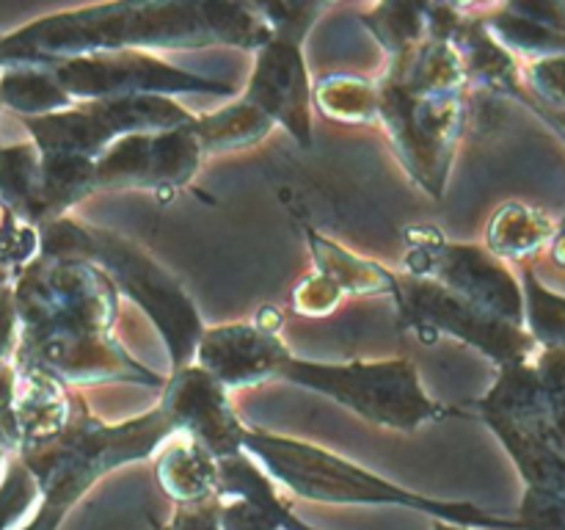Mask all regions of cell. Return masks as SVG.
Returning <instances> with one entry per match:
<instances>
[{"instance_id": "obj_1", "label": "cell", "mask_w": 565, "mask_h": 530, "mask_svg": "<svg viewBox=\"0 0 565 530\" xmlns=\"http://www.w3.org/2000/svg\"><path fill=\"white\" fill-rule=\"evenodd\" d=\"M248 6H105L50 17L22 33L0 39V59L25 64H61L70 55L116 50L130 44H268L265 22L246 14Z\"/></svg>"}, {"instance_id": "obj_2", "label": "cell", "mask_w": 565, "mask_h": 530, "mask_svg": "<svg viewBox=\"0 0 565 530\" xmlns=\"http://www.w3.org/2000/svg\"><path fill=\"white\" fill-rule=\"evenodd\" d=\"M243 447L263 458L265 467L276 475L285 486L298 491L309 500L326 502H384V506L414 508L430 517H441L447 522H456L461 528H508L519 530L516 519H500L480 511L472 502H441L428 500V497L412 495L395 484L375 478L367 469L356 467L351 462L331 456V453L318 451L312 445H301L292 439H279V436L254 434L243 431Z\"/></svg>"}, {"instance_id": "obj_3", "label": "cell", "mask_w": 565, "mask_h": 530, "mask_svg": "<svg viewBox=\"0 0 565 530\" xmlns=\"http://www.w3.org/2000/svg\"><path fill=\"white\" fill-rule=\"evenodd\" d=\"M281 373L292 381L329 392L331 398L351 406L353 412L364 414L367 420H379V423L417 425L441 412L419 392L414 368L406 362L334 368V364L287 359Z\"/></svg>"}, {"instance_id": "obj_4", "label": "cell", "mask_w": 565, "mask_h": 530, "mask_svg": "<svg viewBox=\"0 0 565 530\" xmlns=\"http://www.w3.org/2000/svg\"><path fill=\"white\" fill-rule=\"evenodd\" d=\"M191 116L180 110V105L160 99L154 94L149 97H119L114 103L88 105L83 110L58 116H42L31 119L33 136L42 144L44 155H70V158L92 160L94 152L108 147L110 138L119 132L141 130H177L182 125H191Z\"/></svg>"}, {"instance_id": "obj_5", "label": "cell", "mask_w": 565, "mask_h": 530, "mask_svg": "<svg viewBox=\"0 0 565 530\" xmlns=\"http://www.w3.org/2000/svg\"><path fill=\"white\" fill-rule=\"evenodd\" d=\"M77 257H94L105 268L114 271L121 287L158 320L166 340L174 348L177 364L191 357L193 342H196L199 335L196 312L163 271L154 268L132 246L110 235H103V232L81 230V235H77Z\"/></svg>"}, {"instance_id": "obj_6", "label": "cell", "mask_w": 565, "mask_h": 530, "mask_svg": "<svg viewBox=\"0 0 565 530\" xmlns=\"http://www.w3.org/2000/svg\"><path fill=\"white\" fill-rule=\"evenodd\" d=\"M55 83L64 94H81V97H114V94L149 97V92H232L224 83L185 75V72L163 66V61L132 53L103 55V59H66L55 64Z\"/></svg>"}, {"instance_id": "obj_7", "label": "cell", "mask_w": 565, "mask_h": 530, "mask_svg": "<svg viewBox=\"0 0 565 530\" xmlns=\"http://www.w3.org/2000/svg\"><path fill=\"white\" fill-rule=\"evenodd\" d=\"M199 141L191 125L158 136H127L119 147L108 149L94 166V186H119V182H177L188 180L196 169Z\"/></svg>"}, {"instance_id": "obj_8", "label": "cell", "mask_w": 565, "mask_h": 530, "mask_svg": "<svg viewBox=\"0 0 565 530\" xmlns=\"http://www.w3.org/2000/svg\"><path fill=\"white\" fill-rule=\"evenodd\" d=\"M430 259L447 293L508 324L522 326L524 296L513 276L497 259H491L480 248L467 246H450L445 252H436Z\"/></svg>"}, {"instance_id": "obj_9", "label": "cell", "mask_w": 565, "mask_h": 530, "mask_svg": "<svg viewBox=\"0 0 565 530\" xmlns=\"http://www.w3.org/2000/svg\"><path fill=\"white\" fill-rule=\"evenodd\" d=\"M166 417L188 425L196 439L207 442L221 458L237 456L243 447V428L232 417L221 390L204 370H182L163 403Z\"/></svg>"}, {"instance_id": "obj_10", "label": "cell", "mask_w": 565, "mask_h": 530, "mask_svg": "<svg viewBox=\"0 0 565 530\" xmlns=\"http://www.w3.org/2000/svg\"><path fill=\"white\" fill-rule=\"evenodd\" d=\"M252 99H263V114L274 110L301 141H309L307 130V75L292 42L268 44L265 61L257 66V77L252 86Z\"/></svg>"}, {"instance_id": "obj_11", "label": "cell", "mask_w": 565, "mask_h": 530, "mask_svg": "<svg viewBox=\"0 0 565 530\" xmlns=\"http://www.w3.org/2000/svg\"><path fill=\"white\" fill-rule=\"evenodd\" d=\"M224 331L235 351L207 337V342L202 346V359L213 370L210 375H218L232 384H243V381H257L274 370H281L290 359L279 342L257 335V331H248V326H230Z\"/></svg>"}, {"instance_id": "obj_12", "label": "cell", "mask_w": 565, "mask_h": 530, "mask_svg": "<svg viewBox=\"0 0 565 530\" xmlns=\"http://www.w3.org/2000/svg\"><path fill=\"white\" fill-rule=\"evenodd\" d=\"M160 480L177 502H199L218 489V462H210L196 445H180L160 467Z\"/></svg>"}, {"instance_id": "obj_13", "label": "cell", "mask_w": 565, "mask_h": 530, "mask_svg": "<svg viewBox=\"0 0 565 530\" xmlns=\"http://www.w3.org/2000/svg\"><path fill=\"white\" fill-rule=\"evenodd\" d=\"M552 221L546 215L535 213V210L513 204L497 215L494 226H491V243L500 254L508 257H522V254L535 252L550 241Z\"/></svg>"}, {"instance_id": "obj_14", "label": "cell", "mask_w": 565, "mask_h": 530, "mask_svg": "<svg viewBox=\"0 0 565 530\" xmlns=\"http://www.w3.org/2000/svg\"><path fill=\"white\" fill-rule=\"evenodd\" d=\"M524 285H527V307L524 309H527L533 337L544 342L550 351L565 348V298L546 290L530 271L524 276Z\"/></svg>"}, {"instance_id": "obj_15", "label": "cell", "mask_w": 565, "mask_h": 530, "mask_svg": "<svg viewBox=\"0 0 565 530\" xmlns=\"http://www.w3.org/2000/svg\"><path fill=\"white\" fill-rule=\"evenodd\" d=\"M6 99L14 105L17 110H50L66 105V94L55 83V77L39 75V72H14L6 77L3 88H0Z\"/></svg>"}, {"instance_id": "obj_16", "label": "cell", "mask_w": 565, "mask_h": 530, "mask_svg": "<svg viewBox=\"0 0 565 530\" xmlns=\"http://www.w3.org/2000/svg\"><path fill=\"white\" fill-rule=\"evenodd\" d=\"M36 491L39 484L28 469H14L6 484H0V530H9L28 511Z\"/></svg>"}, {"instance_id": "obj_17", "label": "cell", "mask_w": 565, "mask_h": 530, "mask_svg": "<svg viewBox=\"0 0 565 530\" xmlns=\"http://www.w3.org/2000/svg\"><path fill=\"white\" fill-rule=\"evenodd\" d=\"M530 81L546 103L565 110V53L544 55L541 61H535L530 70Z\"/></svg>"}, {"instance_id": "obj_18", "label": "cell", "mask_w": 565, "mask_h": 530, "mask_svg": "<svg viewBox=\"0 0 565 530\" xmlns=\"http://www.w3.org/2000/svg\"><path fill=\"white\" fill-rule=\"evenodd\" d=\"M552 257H555L557 265H563V268H565V221H563L561 230H557V235H555V246H552Z\"/></svg>"}, {"instance_id": "obj_19", "label": "cell", "mask_w": 565, "mask_h": 530, "mask_svg": "<svg viewBox=\"0 0 565 530\" xmlns=\"http://www.w3.org/2000/svg\"><path fill=\"white\" fill-rule=\"evenodd\" d=\"M436 530H469V528H461V524H447V522H439V524H436Z\"/></svg>"}]
</instances>
